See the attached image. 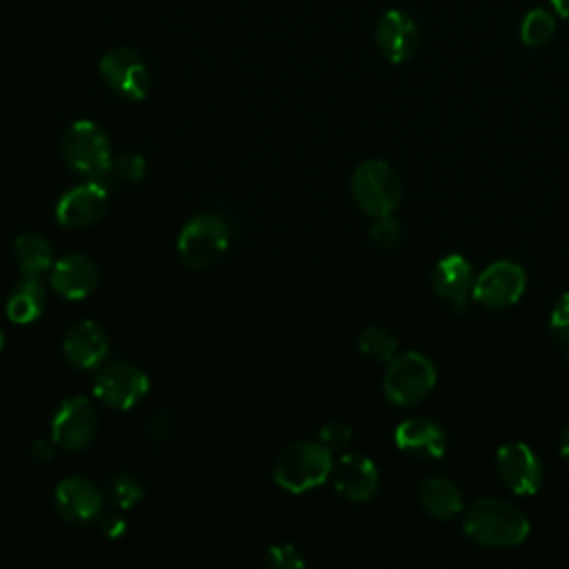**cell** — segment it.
Returning <instances> with one entry per match:
<instances>
[{
	"instance_id": "21",
	"label": "cell",
	"mask_w": 569,
	"mask_h": 569,
	"mask_svg": "<svg viewBox=\"0 0 569 569\" xmlns=\"http://www.w3.org/2000/svg\"><path fill=\"white\" fill-rule=\"evenodd\" d=\"M422 509L436 520H449L462 509V491L447 478H427L418 487Z\"/></svg>"
},
{
	"instance_id": "11",
	"label": "cell",
	"mask_w": 569,
	"mask_h": 569,
	"mask_svg": "<svg viewBox=\"0 0 569 569\" xmlns=\"http://www.w3.org/2000/svg\"><path fill=\"white\" fill-rule=\"evenodd\" d=\"M107 204V187L100 180H87L60 196L56 204V220L67 229H84L104 216Z\"/></svg>"
},
{
	"instance_id": "9",
	"label": "cell",
	"mask_w": 569,
	"mask_h": 569,
	"mask_svg": "<svg viewBox=\"0 0 569 569\" xmlns=\"http://www.w3.org/2000/svg\"><path fill=\"white\" fill-rule=\"evenodd\" d=\"M100 73L109 89L124 100H142L149 93V67L142 56L129 47L109 49L100 58Z\"/></svg>"
},
{
	"instance_id": "6",
	"label": "cell",
	"mask_w": 569,
	"mask_h": 569,
	"mask_svg": "<svg viewBox=\"0 0 569 569\" xmlns=\"http://www.w3.org/2000/svg\"><path fill=\"white\" fill-rule=\"evenodd\" d=\"M436 385V369L429 358L418 351H407L389 360L385 373V393L396 405H416L429 396Z\"/></svg>"
},
{
	"instance_id": "7",
	"label": "cell",
	"mask_w": 569,
	"mask_h": 569,
	"mask_svg": "<svg viewBox=\"0 0 569 569\" xmlns=\"http://www.w3.org/2000/svg\"><path fill=\"white\" fill-rule=\"evenodd\" d=\"M149 391L147 373L131 362H111L102 367L93 378V396L111 407L127 411L136 407Z\"/></svg>"
},
{
	"instance_id": "25",
	"label": "cell",
	"mask_w": 569,
	"mask_h": 569,
	"mask_svg": "<svg viewBox=\"0 0 569 569\" xmlns=\"http://www.w3.org/2000/svg\"><path fill=\"white\" fill-rule=\"evenodd\" d=\"M107 496L111 498V502L118 509H131L133 505H138L144 496V487L138 480V476L129 473V471H118L116 476H111L109 487H107Z\"/></svg>"
},
{
	"instance_id": "10",
	"label": "cell",
	"mask_w": 569,
	"mask_h": 569,
	"mask_svg": "<svg viewBox=\"0 0 569 569\" xmlns=\"http://www.w3.org/2000/svg\"><path fill=\"white\" fill-rule=\"evenodd\" d=\"M527 276L518 262H491L473 282V298L487 309H507L516 305L525 291Z\"/></svg>"
},
{
	"instance_id": "30",
	"label": "cell",
	"mask_w": 569,
	"mask_h": 569,
	"mask_svg": "<svg viewBox=\"0 0 569 569\" xmlns=\"http://www.w3.org/2000/svg\"><path fill=\"white\" fill-rule=\"evenodd\" d=\"M351 438H353V431H351V427L345 425V422H327V425L320 429V442L327 445L329 449L345 447Z\"/></svg>"
},
{
	"instance_id": "22",
	"label": "cell",
	"mask_w": 569,
	"mask_h": 569,
	"mask_svg": "<svg viewBox=\"0 0 569 569\" xmlns=\"http://www.w3.org/2000/svg\"><path fill=\"white\" fill-rule=\"evenodd\" d=\"M13 251H16V260H18L22 276H40V273L49 271L51 264L56 262L51 242L44 236L33 233V231L16 236Z\"/></svg>"
},
{
	"instance_id": "27",
	"label": "cell",
	"mask_w": 569,
	"mask_h": 569,
	"mask_svg": "<svg viewBox=\"0 0 569 569\" xmlns=\"http://www.w3.org/2000/svg\"><path fill=\"white\" fill-rule=\"evenodd\" d=\"M549 329L553 333V340L569 349V293H562L549 316Z\"/></svg>"
},
{
	"instance_id": "35",
	"label": "cell",
	"mask_w": 569,
	"mask_h": 569,
	"mask_svg": "<svg viewBox=\"0 0 569 569\" xmlns=\"http://www.w3.org/2000/svg\"><path fill=\"white\" fill-rule=\"evenodd\" d=\"M560 451H562L565 460L569 462V427L562 431V438H560Z\"/></svg>"
},
{
	"instance_id": "15",
	"label": "cell",
	"mask_w": 569,
	"mask_h": 569,
	"mask_svg": "<svg viewBox=\"0 0 569 569\" xmlns=\"http://www.w3.org/2000/svg\"><path fill=\"white\" fill-rule=\"evenodd\" d=\"M100 282L98 264L84 253H69L58 258L49 269L51 289L67 300H82L96 291Z\"/></svg>"
},
{
	"instance_id": "14",
	"label": "cell",
	"mask_w": 569,
	"mask_h": 569,
	"mask_svg": "<svg viewBox=\"0 0 569 569\" xmlns=\"http://www.w3.org/2000/svg\"><path fill=\"white\" fill-rule=\"evenodd\" d=\"M420 42V31L411 13L402 9H387L376 24V44L380 53L393 62H407Z\"/></svg>"
},
{
	"instance_id": "34",
	"label": "cell",
	"mask_w": 569,
	"mask_h": 569,
	"mask_svg": "<svg viewBox=\"0 0 569 569\" xmlns=\"http://www.w3.org/2000/svg\"><path fill=\"white\" fill-rule=\"evenodd\" d=\"M551 11L565 20H569V0H549Z\"/></svg>"
},
{
	"instance_id": "1",
	"label": "cell",
	"mask_w": 569,
	"mask_h": 569,
	"mask_svg": "<svg viewBox=\"0 0 569 569\" xmlns=\"http://www.w3.org/2000/svg\"><path fill=\"white\" fill-rule=\"evenodd\" d=\"M465 533L485 547H516L529 533V520L525 511L507 500L482 498L476 500L465 513Z\"/></svg>"
},
{
	"instance_id": "2",
	"label": "cell",
	"mask_w": 569,
	"mask_h": 569,
	"mask_svg": "<svg viewBox=\"0 0 569 569\" xmlns=\"http://www.w3.org/2000/svg\"><path fill=\"white\" fill-rule=\"evenodd\" d=\"M331 469L333 460L327 445L300 440L282 449L273 467V480L289 493H305L320 487Z\"/></svg>"
},
{
	"instance_id": "4",
	"label": "cell",
	"mask_w": 569,
	"mask_h": 569,
	"mask_svg": "<svg viewBox=\"0 0 569 569\" xmlns=\"http://www.w3.org/2000/svg\"><path fill=\"white\" fill-rule=\"evenodd\" d=\"M229 224L218 213L193 216L178 236V256L189 269H207L222 258L229 247Z\"/></svg>"
},
{
	"instance_id": "36",
	"label": "cell",
	"mask_w": 569,
	"mask_h": 569,
	"mask_svg": "<svg viewBox=\"0 0 569 569\" xmlns=\"http://www.w3.org/2000/svg\"><path fill=\"white\" fill-rule=\"evenodd\" d=\"M4 349V331H2V327H0V351Z\"/></svg>"
},
{
	"instance_id": "12",
	"label": "cell",
	"mask_w": 569,
	"mask_h": 569,
	"mask_svg": "<svg viewBox=\"0 0 569 569\" xmlns=\"http://www.w3.org/2000/svg\"><path fill=\"white\" fill-rule=\"evenodd\" d=\"M53 502L58 513L71 525H87L96 520L104 509L102 491L82 476L62 478L56 485Z\"/></svg>"
},
{
	"instance_id": "18",
	"label": "cell",
	"mask_w": 569,
	"mask_h": 569,
	"mask_svg": "<svg viewBox=\"0 0 569 569\" xmlns=\"http://www.w3.org/2000/svg\"><path fill=\"white\" fill-rule=\"evenodd\" d=\"M473 282H476V278H473V269H471L469 260L458 253L442 258L433 267L431 284H433L436 293L453 307H462L467 302V298L473 293Z\"/></svg>"
},
{
	"instance_id": "19",
	"label": "cell",
	"mask_w": 569,
	"mask_h": 569,
	"mask_svg": "<svg viewBox=\"0 0 569 569\" xmlns=\"http://www.w3.org/2000/svg\"><path fill=\"white\" fill-rule=\"evenodd\" d=\"M393 440L398 449L420 456V458H440L447 449L445 431L429 418H407L396 427Z\"/></svg>"
},
{
	"instance_id": "24",
	"label": "cell",
	"mask_w": 569,
	"mask_h": 569,
	"mask_svg": "<svg viewBox=\"0 0 569 569\" xmlns=\"http://www.w3.org/2000/svg\"><path fill=\"white\" fill-rule=\"evenodd\" d=\"M360 351L373 360H393L398 356V340L385 327H367L358 338Z\"/></svg>"
},
{
	"instance_id": "28",
	"label": "cell",
	"mask_w": 569,
	"mask_h": 569,
	"mask_svg": "<svg viewBox=\"0 0 569 569\" xmlns=\"http://www.w3.org/2000/svg\"><path fill=\"white\" fill-rule=\"evenodd\" d=\"M264 560L269 567H278V569H300L305 565L300 551L287 542L271 545L264 553Z\"/></svg>"
},
{
	"instance_id": "3",
	"label": "cell",
	"mask_w": 569,
	"mask_h": 569,
	"mask_svg": "<svg viewBox=\"0 0 569 569\" xmlns=\"http://www.w3.org/2000/svg\"><path fill=\"white\" fill-rule=\"evenodd\" d=\"M62 158L78 176L89 180L107 178L113 162L107 131L91 120H76L62 136Z\"/></svg>"
},
{
	"instance_id": "20",
	"label": "cell",
	"mask_w": 569,
	"mask_h": 569,
	"mask_svg": "<svg viewBox=\"0 0 569 569\" xmlns=\"http://www.w3.org/2000/svg\"><path fill=\"white\" fill-rule=\"evenodd\" d=\"M47 307V289L38 280V276H22L18 284H13L7 298V316L16 325H29L44 313Z\"/></svg>"
},
{
	"instance_id": "13",
	"label": "cell",
	"mask_w": 569,
	"mask_h": 569,
	"mask_svg": "<svg viewBox=\"0 0 569 569\" xmlns=\"http://www.w3.org/2000/svg\"><path fill=\"white\" fill-rule=\"evenodd\" d=\"M496 471L505 487L518 496L536 493L542 482L540 462L525 442L502 445L496 453Z\"/></svg>"
},
{
	"instance_id": "8",
	"label": "cell",
	"mask_w": 569,
	"mask_h": 569,
	"mask_svg": "<svg viewBox=\"0 0 569 569\" xmlns=\"http://www.w3.org/2000/svg\"><path fill=\"white\" fill-rule=\"evenodd\" d=\"M98 433L96 407L82 398L73 396L60 402L51 420V440L62 451L78 453L91 445Z\"/></svg>"
},
{
	"instance_id": "16",
	"label": "cell",
	"mask_w": 569,
	"mask_h": 569,
	"mask_svg": "<svg viewBox=\"0 0 569 569\" xmlns=\"http://www.w3.org/2000/svg\"><path fill=\"white\" fill-rule=\"evenodd\" d=\"M62 351L71 367L87 371L107 358L109 340L104 329L93 320H78L64 331Z\"/></svg>"
},
{
	"instance_id": "31",
	"label": "cell",
	"mask_w": 569,
	"mask_h": 569,
	"mask_svg": "<svg viewBox=\"0 0 569 569\" xmlns=\"http://www.w3.org/2000/svg\"><path fill=\"white\" fill-rule=\"evenodd\" d=\"M169 431H171V416L167 411L153 413L151 420H149V436L160 440V438L169 436Z\"/></svg>"
},
{
	"instance_id": "23",
	"label": "cell",
	"mask_w": 569,
	"mask_h": 569,
	"mask_svg": "<svg viewBox=\"0 0 569 569\" xmlns=\"http://www.w3.org/2000/svg\"><path fill=\"white\" fill-rule=\"evenodd\" d=\"M556 31V18L553 11L545 7H533L522 16L520 22V38L527 47H542L551 40Z\"/></svg>"
},
{
	"instance_id": "26",
	"label": "cell",
	"mask_w": 569,
	"mask_h": 569,
	"mask_svg": "<svg viewBox=\"0 0 569 569\" xmlns=\"http://www.w3.org/2000/svg\"><path fill=\"white\" fill-rule=\"evenodd\" d=\"M144 171H147L144 158L136 151H124L113 158L109 176H113L116 182L120 184H136L144 178Z\"/></svg>"
},
{
	"instance_id": "17",
	"label": "cell",
	"mask_w": 569,
	"mask_h": 569,
	"mask_svg": "<svg viewBox=\"0 0 569 569\" xmlns=\"http://www.w3.org/2000/svg\"><path fill=\"white\" fill-rule=\"evenodd\" d=\"M336 491L351 502H367L378 489V469L362 453H345L331 469Z\"/></svg>"
},
{
	"instance_id": "32",
	"label": "cell",
	"mask_w": 569,
	"mask_h": 569,
	"mask_svg": "<svg viewBox=\"0 0 569 569\" xmlns=\"http://www.w3.org/2000/svg\"><path fill=\"white\" fill-rule=\"evenodd\" d=\"M100 529H102V533H107V538H120L127 531V522L122 516L109 513L100 520Z\"/></svg>"
},
{
	"instance_id": "29",
	"label": "cell",
	"mask_w": 569,
	"mask_h": 569,
	"mask_svg": "<svg viewBox=\"0 0 569 569\" xmlns=\"http://www.w3.org/2000/svg\"><path fill=\"white\" fill-rule=\"evenodd\" d=\"M369 238L373 244L387 249V247H393L400 238V224L389 218V216H380L376 218V222L369 227Z\"/></svg>"
},
{
	"instance_id": "5",
	"label": "cell",
	"mask_w": 569,
	"mask_h": 569,
	"mask_svg": "<svg viewBox=\"0 0 569 569\" xmlns=\"http://www.w3.org/2000/svg\"><path fill=\"white\" fill-rule=\"evenodd\" d=\"M351 193L365 213L380 218L391 216V211L400 204L402 187L398 173L387 162L365 160L353 171Z\"/></svg>"
},
{
	"instance_id": "33",
	"label": "cell",
	"mask_w": 569,
	"mask_h": 569,
	"mask_svg": "<svg viewBox=\"0 0 569 569\" xmlns=\"http://www.w3.org/2000/svg\"><path fill=\"white\" fill-rule=\"evenodd\" d=\"M29 456H31V460L33 462H38V465H47L51 458H53V440L49 442V440H36L31 447H29Z\"/></svg>"
}]
</instances>
